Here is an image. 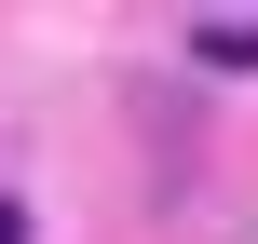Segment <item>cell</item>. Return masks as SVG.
<instances>
[{
  "instance_id": "2",
  "label": "cell",
  "mask_w": 258,
  "mask_h": 244,
  "mask_svg": "<svg viewBox=\"0 0 258 244\" xmlns=\"http://www.w3.org/2000/svg\"><path fill=\"white\" fill-rule=\"evenodd\" d=\"M0 244H27V217H14V204H0Z\"/></svg>"
},
{
  "instance_id": "1",
  "label": "cell",
  "mask_w": 258,
  "mask_h": 244,
  "mask_svg": "<svg viewBox=\"0 0 258 244\" xmlns=\"http://www.w3.org/2000/svg\"><path fill=\"white\" fill-rule=\"evenodd\" d=\"M190 68H258V27H245V14H218V27H190Z\"/></svg>"
}]
</instances>
